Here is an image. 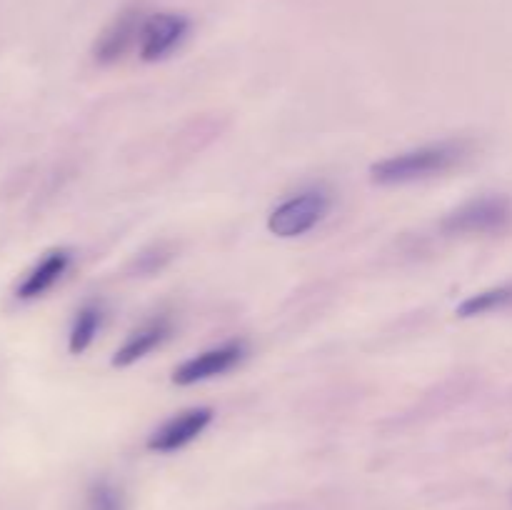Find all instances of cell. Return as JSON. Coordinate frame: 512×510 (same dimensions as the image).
<instances>
[{"instance_id":"obj_1","label":"cell","mask_w":512,"mask_h":510,"mask_svg":"<svg viewBox=\"0 0 512 510\" xmlns=\"http://www.w3.org/2000/svg\"><path fill=\"white\" fill-rule=\"evenodd\" d=\"M470 143L468 140H435V143L418 145V148L403 150V153L388 155L370 165V180L375 185H410L420 180L438 178L458 168L463 160H468Z\"/></svg>"},{"instance_id":"obj_2","label":"cell","mask_w":512,"mask_h":510,"mask_svg":"<svg viewBox=\"0 0 512 510\" xmlns=\"http://www.w3.org/2000/svg\"><path fill=\"white\" fill-rule=\"evenodd\" d=\"M512 225V200L503 193H483L465 200L440 220L448 235H495Z\"/></svg>"},{"instance_id":"obj_3","label":"cell","mask_w":512,"mask_h":510,"mask_svg":"<svg viewBox=\"0 0 512 510\" xmlns=\"http://www.w3.org/2000/svg\"><path fill=\"white\" fill-rule=\"evenodd\" d=\"M330 208H333V195H330V190L320 188V185L303 188L300 193H293L290 198H285L283 203H278L270 210L268 230L283 240L300 238V235L318 228L328 218Z\"/></svg>"},{"instance_id":"obj_4","label":"cell","mask_w":512,"mask_h":510,"mask_svg":"<svg viewBox=\"0 0 512 510\" xmlns=\"http://www.w3.org/2000/svg\"><path fill=\"white\" fill-rule=\"evenodd\" d=\"M248 358V343L245 340H225V343L213 345L208 350H200V353L190 355L183 363L175 365L173 380L180 388H188V385L208 383L213 378H223L230 370L238 368L243 360Z\"/></svg>"},{"instance_id":"obj_5","label":"cell","mask_w":512,"mask_h":510,"mask_svg":"<svg viewBox=\"0 0 512 510\" xmlns=\"http://www.w3.org/2000/svg\"><path fill=\"white\" fill-rule=\"evenodd\" d=\"M190 35L188 15L163 10V13L148 15L140 30L138 53L145 63H160L168 60L175 50L183 48V43Z\"/></svg>"},{"instance_id":"obj_6","label":"cell","mask_w":512,"mask_h":510,"mask_svg":"<svg viewBox=\"0 0 512 510\" xmlns=\"http://www.w3.org/2000/svg\"><path fill=\"white\" fill-rule=\"evenodd\" d=\"M215 418V410L208 405H193V408H185L180 413H175L173 418H168L165 423H160L153 433L148 435V450L160 455L178 453V450L188 448L193 440H198L205 430L210 428Z\"/></svg>"},{"instance_id":"obj_7","label":"cell","mask_w":512,"mask_h":510,"mask_svg":"<svg viewBox=\"0 0 512 510\" xmlns=\"http://www.w3.org/2000/svg\"><path fill=\"white\" fill-rule=\"evenodd\" d=\"M73 263L75 253L70 248L58 245V248L45 250V253L25 270L23 278L18 280V285H15V300H20V303H33V300L48 295L50 290L70 273Z\"/></svg>"},{"instance_id":"obj_8","label":"cell","mask_w":512,"mask_h":510,"mask_svg":"<svg viewBox=\"0 0 512 510\" xmlns=\"http://www.w3.org/2000/svg\"><path fill=\"white\" fill-rule=\"evenodd\" d=\"M148 15L143 13L140 5H128V8L120 10L108 25H105L103 33L98 35L93 45V58L100 65H113L118 60H123L128 55V50L133 45H138L140 30Z\"/></svg>"},{"instance_id":"obj_9","label":"cell","mask_w":512,"mask_h":510,"mask_svg":"<svg viewBox=\"0 0 512 510\" xmlns=\"http://www.w3.org/2000/svg\"><path fill=\"white\" fill-rule=\"evenodd\" d=\"M170 335H173V320L168 315L148 318L145 323H140L138 328H133L125 335V340L118 345L110 363H113V368H130V365L148 358L163 343H168Z\"/></svg>"},{"instance_id":"obj_10","label":"cell","mask_w":512,"mask_h":510,"mask_svg":"<svg viewBox=\"0 0 512 510\" xmlns=\"http://www.w3.org/2000/svg\"><path fill=\"white\" fill-rule=\"evenodd\" d=\"M105 323V303L103 300H85L73 315V323L68 330V350L73 355H83L98 338L100 328Z\"/></svg>"},{"instance_id":"obj_11","label":"cell","mask_w":512,"mask_h":510,"mask_svg":"<svg viewBox=\"0 0 512 510\" xmlns=\"http://www.w3.org/2000/svg\"><path fill=\"white\" fill-rule=\"evenodd\" d=\"M493 313H512V280L468 295L458 305L460 318H480V315Z\"/></svg>"},{"instance_id":"obj_12","label":"cell","mask_w":512,"mask_h":510,"mask_svg":"<svg viewBox=\"0 0 512 510\" xmlns=\"http://www.w3.org/2000/svg\"><path fill=\"white\" fill-rule=\"evenodd\" d=\"M85 510H128V498L120 485L100 478L85 493Z\"/></svg>"}]
</instances>
